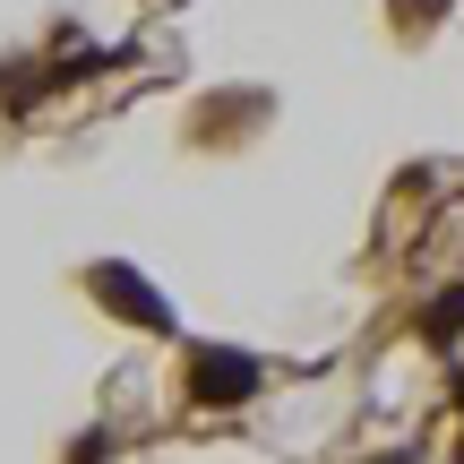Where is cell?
Returning a JSON list of instances; mask_svg holds the SVG:
<instances>
[{
	"instance_id": "cell-1",
	"label": "cell",
	"mask_w": 464,
	"mask_h": 464,
	"mask_svg": "<svg viewBox=\"0 0 464 464\" xmlns=\"http://www.w3.org/2000/svg\"><path fill=\"white\" fill-rule=\"evenodd\" d=\"M249 387H258L249 353H198V396H249Z\"/></svg>"
}]
</instances>
